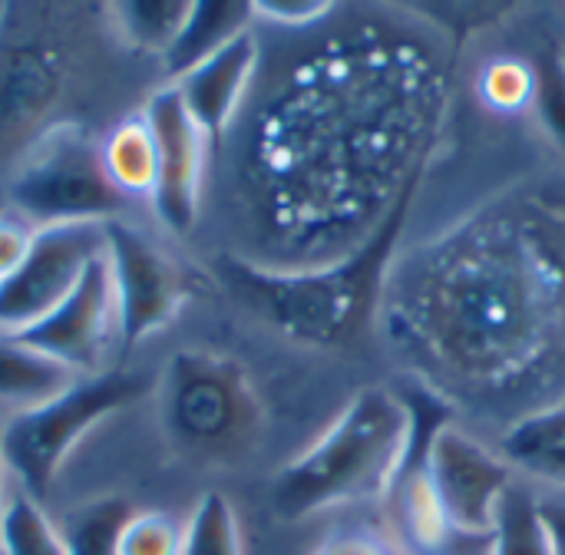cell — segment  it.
<instances>
[{"mask_svg": "<svg viewBox=\"0 0 565 555\" xmlns=\"http://www.w3.org/2000/svg\"><path fill=\"white\" fill-rule=\"evenodd\" d=\"M53 17V7L0 10V166H17L56 126L53 109L70 86L73 60Z\"/></svg>", "mask_w": 565, "mask_h": 555, "instance_id": "5", "label": "cell"}, {"mask_svg": "<svg viewBox=\"0 0 565 555\" xmlns=\"http://www.w3.org/2000/svg\"><path fill=\"white\" fill-rule=\"evenodd\" d=\"M0 553L3 555H66L60 530L43 513L40 500L23 490L3 497L0 506Z\"/></svg>", "mask_w": 565, "mask_h": 555, "instance_id": "19", "label": "cell"}, {"mask_svg": "<svg viewBox=\"0 0 565 555\" xmlns=\"http://www.w3.org/2000/svg\"><path fill=\"white\" fill-rule=\"evenodd\" d=\"M113 334H119V314H116V288L109 275V262L103 252L89 262L83 278L50 314H43L36 324L10 338H20L23 344L70 367L73 374L89 377L99 374Z\"/></svg>", "mask_w": 565, "mask_h": 555, "instance_id": "10", "label": "cell"}, {"mask_svg": "<svg viewBox=\"0 0 565 555\" xmlns=\"http://www.w3.org/2000/svg\"><path fill=\"white\" fill-rule=\"evenodd\" d=\"M159 156V179L152 192V209L172 232H189L202 205V175H205V132L195 126L182 106L175 86L156 89L142 106Z\"/></svg>", "mask_w": 565, "mask_h": 555, "instance_id": "11", "label": "cell"}, {"mask_svg": "<svg viewBox=\"0 0 565 555\" xmlns=\"http://www.w3.org/2000/svg\"><path fill=\"white\" fill-rule=\"evenodd\" d=\"M159 414L175 450L205 467L245 463L265 434V404L248 371L235 357L202 348L169 357Z\"/></svg>", "mask_w": 565, "mask_h": 555, "instance_id": "3", "label": "cell"}, {"mask_svg": "<svg viewBox=\"0 0 565 555\" xmlns=\"http://www.w3.org/2000/svg\"><path fill=\"white\" fill-rule=\"evenodd\" d=\"M490 555H553L546 546V533H543L533 493L520 487L507 493L493 523Z\"/></svg>", "mask_w": 565, "mask_h": 555, "instance_id": "21", "label": "cell"}, {"mask_svg": "<svg viewBox=\"0 0 565 555\" xmlns=\"http://www.w3.org/2000/svg\"><path fill=\"white\" fill-rule=\"evenodd\" d=\"M414 437L417 417L394 391H358L334 424L275 477V516L298 523L391 493L414 450Z\"/></svg>", "mask_w": 565, "mask_h": 555, "instance_id": "2", "label": "cell"}, {"mask_svg": "<svg viewBox=\"0 0 565 555\" xmlns=\"http://www.w3.org/2000/svg\"><path fill=\"white\" fill-rule=\"evenodd\" d=\"M315 555H401L387 540L374 536V533H364V530H344V533H334L328 536Z\"/></svg>", "mask_w": 565, "mask_h": 555, "instance_id": "27", "label": "cell"}, {"mask_svg": "<svg viewBox=\"0 0 565 555\" xmlns=\"http://www.w3.org/2000/svg\"><path fill=\"white\" fill-rule=\"evenodd\" d=\"M76 384V374L20 338L0 334V404L30 410Z\"/></svg>", "mask_w": 565, "mask_h": 555, "instance_id": "15", "label": "cell"}, {"mask_svg": "<svg viewBox=\"0 0 565 555\" xmlns=\"http://www.w3.org/2000/svg\"><path fill=\"white\" fill-rule=\"evenodd\" d=\"M420 450L424 477L450 530L463 540L487 543L493 536L500 503L516 487L513 467L454 424L430 427Z\"/></svg>", "mask_w": 565, "mask_h": 555, "instance_id": "7", "label": "cell"}, {"mask_svg": "<svg viewBox=\"0 0 565 555\" xmlns=\"http://www.w3.org/2000/svg\"><path fill=\"white\" fill-rule=\"evenodd\" d=\"M414 185L417 172L407 179V189L397 195L394 209L387 212L381 228L358 248V255L305 271L262 268L245 258L225 255L218 258V275L232 288V295H238L281 334L318 348H338L351 341L371 318L384 271L411 215Z\"/></svg>", "mask_w": 565, "mask_h": 555, "instance_id": "1", "label": "cell"}, {"mask_svg": "<svg viewBox=\"0 0 565 555\" xmlns=\"http://www.w3.org/2000/svg\"><path fill=\"white\" fill-rule=\"evenodd\" d=\"M132 513L122 497H96L70 510L60 526L66 555H119V540Z\"/></svg>", "mask_w": 565, "mask_h": 555, "instance_id": "18", "label": "cell"}, {"mask_svg": "<svg viewBox=\"0 0 565 555\" xmlns=\"http://www.w3.org/2000/svg\"><path fill=\"white\" fill-rule=\"evenodd\" d=\"M252 20H255V7L245 0H199V3H192L179 40L166 53V73L172 79L189 73L202 60L215 56L232 40L248 33Z\"/></svg>", "mask_w": 565, "mask_h": 555, "instance_id": "13", "label": "cell"}, {"mask_svg": "<svg viewBox=\"0 0 565 555\" xmlns=\"http://www.w3.org/2000/svg\"><path fill=\"white\" fill-rule=\"evenodd\" d=\"M252 7H255V17L271 20L278 26H308L321 20L324 13H331V3L324 0H258Z\"/></svg>", "mask_w": 565, "mask_h": 555, "instance_id": "26", "label": "cell"}, {"mask_svg": "<svg viewBox=\"0 0 565 555\" xmlns=\"http://www.w3.org/2000/svg\"><path fill=\"white\" fill-rule=\"evenodd\" d=\"M0 434H3V427H0ZM3 473H7V467H3V457H0V506H3Z\"/></svg>", "mask_w": 565, "mask_h": 555, "instance_id": "29", "label": "cell"}, {"mask_svg": "<svg viewBox=\"0 0 565 555\" xmlns=\"http://www.w3.org/2000/svg\"><path fill=\"white\" fill-rule=\"evenodd\" d=\"M103 235L116 288L119 338L126 344H139L179 314L189 298V285L179 265L142 228L113 218L103 225Z\"/></svg>", "mask_w": 565, "mask_h": 555, "instance_id": "8", "label": "cell"}, {"mask_svg": "<svg viewBox=\"0 0 565 555\" xmlns=\"http://www.w3.org/2000/svg\"><path fill=\"white\" fill-rule=\"evenodd\" d=\"M500 457L513 470L565 490V401L513 424L503 434Z\"/></svg>", "mask_w": 565, "mask_h": 555, "instance_id": "14", "label": "cell"}, {"mask_svg": "<svg viewBox=\"0 0 565 555\" xmlns=\"http://www.w3.org/2000/svg\"><path fill=\"white\" fill-rule=\"evenodd\" d=\"M0 555H3V553H0Z\"/></svg>", "mask_w": 565, "mask_h": 555, "instance_id": "31", "label": "cell"}, {"mask_svg": "<svg viewBox=\"0 0 565 555\" xmlns=\"http://www.w3.org/2000/svg\"><path fill=\"white\" fill-rule=\"evenodd\" d=\"M7 205L30 225H106L129 205L103 166V139L79 122H56L13 166Z\"/></svg>", "mask_w": 565, "mask_h": 555, "instance_id": "4", "label": "cell"}, {"mask_svg": "<svg viewBox=\"0 0 565 555\" xmlns=\"http://www.w3.org/2000/svg\"><path fill=\"white\" fill-rule=\"evenodd\" d=\"M182 540L185 523L169 513L142 510L129 516L119 540V555H182Z\"/></svg>", "mask_w": 565, "mask_h": 555, "instance_id": "22", "label": "cell"}, {"mask_svg": "<svg viewBox=\"0 0 565 555\" xmlns=\"http://www.w3.org/2000/svg\"><path fill=\"white\" fill-rule=\"evenodd\" d=\"M103 252L106 235L96 222L36 228L23 265L0 281V334H20L50 314Z\"/></svg>", "mask_w": 565, "mask_h": 555, "instance_id": "9", "label": "cell"}, {"mask_svg": "<svg viewBox=\"0 0 565 555\" xmlns=\"http://www.w3.org/2000/svg\"><path fill=\"white\" fill-rule=\"evenodd\" d=\"M142 394V377L132 371H99L79 377L60 397L20 410L0 434V457L20 490L43 500L60 467L70 460L76 444L109 414L129 407Z\"/></svg>", "mask_w": 565, "mask_h": 555, "instance_id": "6", "label": "cell"}, {"mask_svg": "<svg viewBox=\"0 0 565 555\" xmlns=\"http://www.w3.org/2000/svg\"><path fill=\"white\" fill-rule=\"evenodd\" d=\"M480 96L487 99V106L503 113L526 109L536 96V73L520 60H497L480 76Z\"/></svg>", "mask_w": 565, "mask_h": 555, "instance_id": "23", "label": "cell"}, {"mask_svg": "<svg viewBox=\"0 0 565 555\" xmlns=\"http://www.w3.org/2000/svg\"><path fill=\"white\" fill-rule=\"evenodd\" d=\"M182 555H245L238 516L222 493H205L185 520Z\"/></svg>", "mask_w": 565, "mask_h": 555, "instance_id": "20", "label": "cell"}, {"mask_svg": "<svg viewBox=\"0 0 565 555\" xmlns=\"http://www.w3.org/2000/svg\"><path fill=\"white\" fill-rule=\"evenodd\" d=\"M103 166L126 202L152 199L159 179L156 136L146 113L122 116L103 139Z\"/></svg>", "mask_w": 565, "mask_h": 555, "instance_id": "16", "label": "cell"}, {"mask_svg": "<svg viewBox=\"0 0 565 555\" xmlns=\"http://www.w3.org/2000/svg\"><path fill=\"white\" fill-rule=\"evenodd\" d=\"M536 513L546 533V546L553 555H565V497L536 500Z\"/></svg>", "mask_w": 565, "mask_h": 555, "instance_id": "28", "label": "cell"}, {"mask_svg": "<svg viewBox=\"0 0 565 555\" xmlns=\"http://www.w3.org/2000/svg\"><path fill=\"white\" fill-rule=\"evenodd\" d=\"M255 70H258V40L248 30L215 56L202 60L189 73L172 79L182 106L189 109V116L195 119V126L205 132L209 142H222V136L235 122L245 93L255 79Z\"/></svg>", "mask_w": 565, "mask_h": 555, "instance_id": "12", "label": "cell"}, {"mask_svg": "<svg viewBox=\"0 0 565 555\" xmlns=\"http://www.w3.org/2000/svg\"><path fill=\"white\" fill-rule=\"evenodd\" d=\"M7 209V189H0V212Z\"/></svg>", "mask_w": 565, "mask_h": 555, "instance_id": "30", "label": "cell"}, {"mask_svg": "<svg viewBox=\"0 0 565 555\" xmlns=\"http://www.w3.org/2000/svg\"><path fill=\"white\" fill-rule=\"evenodd\" d=\"M533 73H536L533 109L546 136L565 152V56L556 50H546L543 60L533 66Z\"/></svg>", "mask_w": 565, "mask_h": 555, "instance_id": "24", "label": "cell"}, {"mask_svg": "<svg viewBox=\"0 0 565 555\" xmlns=\"http://www.w3.org/2000/svg\"><path fill=\"white\" fill-rule=\"evenodd\" d=\"M36 238V225H30L23 215H17L10 205L0 212V281L10 278L23 258L30 255V245Z\"/></svg>", "mask_w": 565, "mask_h": 555, "instance_id": "25", "label": "cell"}, {"mask_svg": "<svg viewBox=\"0 0 565 555\" xmlns=\"http://www.w3.org/2000/svg\"><path fill=\"white\" fill-rule=\"evenodd\" d=\"M189 0H119L109 3L103 13L129 50L166 60L189 20Z\"/></svg>", "mask_w": 565, "mask_h": 555, "instance_id": "17", "label": "cell"}]
</instances>
